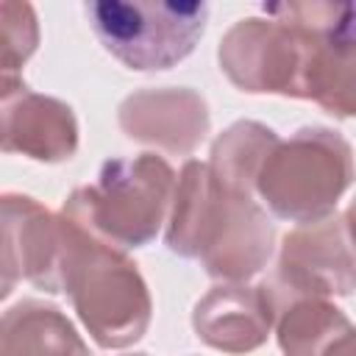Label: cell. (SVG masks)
I'll list each match as a JSON object with an SVG mask.
<instances>
[{
    "instance_id": "cell-1",
    "label": "cell",
    "mask_w": 356,
    "mask_h": 356,
    "mask_svg": "<svg viewBox=\"0 0 356 356\" xmlns=\"http://www.w3.org/2000/svg\"><path fill=\"white\" fill-rule=\"evenodd\" d=\"M61 292L70 295L81 323L106 350L139 342L153 317L147 284L125 250L97 239L70 217H64Z\"/></svg>"
},
{
    "instance_id": "cell-2",
    "label": "cell",
    "mask_w": 356,
    "mask_h": 356,
    "mask_svg": "<svg viewBox=\"0 0 356 356\" xmlns=\"http://www.w3.org/2000/svg\"><path fill=\"white\" fill-rule=\"evenodd\" d=\"M175 195V172L156 153L134 159H108L97 172V184L78 186L61 214L95 234L97 239L128 250L147 245Z\"/></svg>"
},
{
    "instance_id": "cell-3",
    "label": "cell",
    "mask_w": 356,
    "mask_h": 356,
    "mask_svg": "<svg viewBox=\"0 0 356 356\" xmlns=\"http://www.w3.org/2000/svg\"><path fill=\"white\" fill-rule=\"evenodd\" d=\"M353 175V150L345 136L309 125L273 147L256 178V192L273 214L303 225L331 217Z\"/></svg>"
},
{
    "instance_id": "cell-4",
    "label": "cell",
    "mask_w": 356,
    "mask_h": 356,
    "mask_svg": "<svg viewBox=\"0 0 356 356\" xmlns=\"http://www.w3.org/2000/svg\"><path fill=\"white\" fill-rule=\"evenodd\" d=\"M86 17L100 44L125 67L150 72L184 61L206 31V3L97 0Z\"/></svg>"
},
{
    "instance_id": "cell-5",
    "label": "cell",
    "mask_w": 356,
    "mask_h": 356,
    "mask_svg": "<svg viewBox=\"0 0 356 356\" xmlns=\"http://www.w3.org/2000/svg\"><path fill=\"white\" fill-rule=\"evenodd\" d=\"M275 317L295 300L356 292V239L345 214L303 222L284 236L275 270L261 284Z\"/></svg>"
},
{
    "instance_id": "cell-6",
    "label": "cell",
    "mask_w": 356,
    "mask_h": 356,
    "mask_svg": "<svg viewBox=\"0 0 356 356\" xmlns=\"http://www.w3.org/2000/svg\"><path fill=\"white\" fill-rule=\"evenodd\" d=\"M323 39L281 19H239L220 42L222 72L242 92L306 97L312 56Z\"/></svg>"
},
{
    "instance_id": "cell-7",
    "label": "cell",
    "mask_w": 356,
    "mask_h": 356,
    "mask_svg": "<svg viewBox=\"0 0 356 356\" xmlns=\"http://www.w3.org/2000/svg\"><path fill=\"white\" fill-rule=\"evenodd\" d=\"M275 228L264 209L242 192H231L217 181V192L197 231L195 259L211 278L242 284L256 275L273 253Z\"/></svg>"
},
{
    "instance_id": "cell-8",
    "label": "cell",
    "mask_w": 356,
    "mask_h": 356,
    "mask_svg": "<svg viewBox=\"0 0 356 356\" xmlns=\"http://www.w3.org/2000/svg\"><path fill=\"white\" fill-rule=\"evenodd\" d=\"M64 217L50 214L25 195H3V289L6 298L19 278L44 292H61Z\"/></svg>"
},
{
    "instance_id": "cell-9",
    "label": "cell",
    "mask_w": 356,
    "mask_h": 356,
    "mask_svg": "<svg viewBox=\"0 0 356 356\" xmlns=\"http://www.w3.org/2000/svg\"><path fill=\"white\" fill-rule=\"evenodd\" d=\"M0 136L6 153L64 161L78 147V122L67 103L31 92L17 75L0 78Z\"/></svg>"
},
{
    "instance_id": "cell-10",
    "label": "cell",
    "mask_w": 356,
    "mask_h": 356,
    "mask_svg": "<svg viewBox=\"0 0 356 356\" xmlns=\"http://www.w3.org/2000/svg\"><path fill=\"white\" fill-rule=\"evenodd\" d=\"M120 128L136 142L186 156L209 134V106L186 86L142 89L122 100Z\"/></svg>"
},
{
    "instance_id": "cell-11",
    "label": "cell",
    "mask_w": 356,
    "mask_h": 356,
    "mask_svg": "<svg viewBox=\"0 0 356 356\" xmlns=\"http://www.w3.org/2000/svg\"><path fill=\"white\" fill-rule=\"evenodd\" d=\"M273 323L275 312L264 289L231 281L211 286L192 312L195 334L222 353H250L261 348Z\"/></svg>"
},
{
    "instance_id": "cell-12",
    "label": "cell",
    "mask_w": 356,
    "mask_h": 356,
    "mask_svg": "<svg viewBox=\"0 0 356 356\" xmlns=\"http://www.w3.org/2000/svg\"><path fill=\"white\" fill-rule=\"evenodd\" d=\"M0 356H89V348L58 306L19 300L3 314Z\"/></svg>"
},
{
    "instance_id": "cell-13",
    "label": "cell",
    "mask_w": 356,
    "mask_h": 356,
    "mask_svg": "<svg viewBox=\"0 0 356 356\" xmlns=\"http://www.w3.org/2000/svg\"><path fill=\"white\" fill-rule=\"evenodd\" d=\"M275 323L284 356H331V350L356 331L342 309H337L328 298L295 300L278 312Z\"/></svg>"
},
{
    "instance_id": "cell-14",
    "label": "cell",
    "mask_w": 356,
    "mask_h": 356,
    "mask_svg": "<svg viewBox=\"0 0 356 356\" xmlns=\"http://www.w3.org/2000/svg\"><path fill=\"white\" fill-rule=\"evenodd\" d=\"M278 142L281 139L273 128L256 120H239L214 139L209 167L225 189L250 195L267 156Z\"/></svg>"
},
{
    "instance_id": "cell-15",
    "label": "cell",
    "mask_w": 356,
    "mask_h": 356,
    "mask_svg": "<svg viewBox=\"0 0 356 356\" xmlns=\"http://www.w3.org/2000/svg\"><path fill=\"white\" fill-rule=\"evenodd\" d=\"M306 100L334 117H356V42L323 39L312 56Z\"/></svg>"
},
{
    "instance_id": "cell-16",
    "label": "cell",
    "mask_w": 356,
    "mask_h": 356,
    "mask_svg": "<svg viewBox=\"0 0 356 356\" xmlns=\"http://www.w3.org/2000/svg\"><path fill=\"white\" fill-rule=\"evenodd\" d=\"M3 28V75H14L39 44V22L28 3L6 0L0 6Z\"/></svg>"
},
{
    "instance_id": "cell-17",
    "label": "cell",
    "mask_w": 356,
    "mask_h": 356,
    "mask_svg": "<svg viewBox=\"0 0 356 356\" xmlns=\"http://www.w3.org/2000/svg\"><path fill=\"white\" fill-rule=\"evenodd\" d=\"M342 42H356V3H348L345 25H342Z\"/></svg>"
},
{
    "instance_id": "cell-18",
    "label": "cell",
    "mask_w": 356,
    "mask_h": 356,
    "mask_svg": "<svg viewBox=\"0 0 356 356\" xmlns=\"http://www.w3.org/2000/svg\"><path fill=\"white\" fill-rule=\"evenodd\" d=\"M331 356H356V331H353L350 337H345V339L331 350Z\"/></svg>"
},
{
    "instance_id": "cell-19",
    "label": "cell",
    "mask_w": 356,
    "mask_h": 356,
    "mask_svg": "<svg viewBox=\"0 0 356 356\" xmlns=\"http://www.w3.org/2000/svg\"><path fill=\"white\" fill-rule=\"evenodd\" d=\"M345 220H348V228H350V234H353V239H356V197L350 200V206H348V211H345Z\"/></svg>"
}]
</instances>
